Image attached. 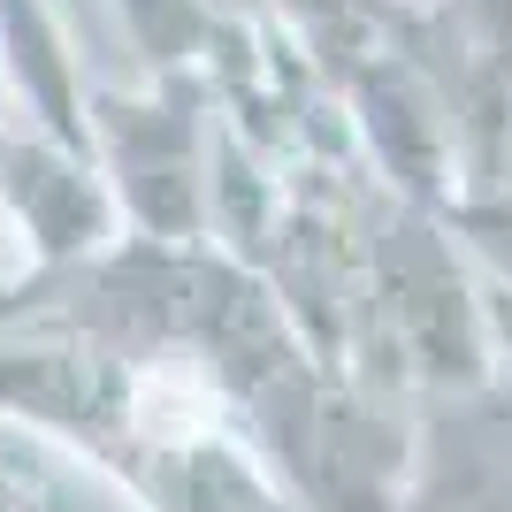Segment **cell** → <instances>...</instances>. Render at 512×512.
Here are the masks:
<instances>
[{"label": "cell", "mask_w": 512, "mask_h": 512, "mask_svg": "<svg viewBox=\"0 0 512 512\" xmlns=\"http://www.w3.org/2000/svg\"><path fill=\"white\" fill-rule=\"evenodd\" d=\"M398 512H512V398L451 383L428 398Z\"/></svg>", "instance_id": "1"}]
</instances>
